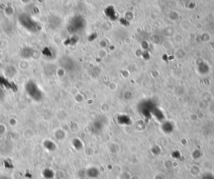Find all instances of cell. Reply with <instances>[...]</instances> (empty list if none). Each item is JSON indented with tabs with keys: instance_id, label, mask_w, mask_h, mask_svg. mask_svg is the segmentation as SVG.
Returning <instances> with one entry per match:
<instances>
[{
	"instance_id": "obj_1",
	"label": "cell",
	"mask_w": 214,
	"mask_h": 179,
	"mask_svg": "<svg viewBox=\"0 0 214 179\" xmlns=\"http://www.w3.org/2000/svg\"><path fill=\"white\" fill-rule=\"evenodd\" d=\"M25 90L28 93V94L34 100H38L40 99L41 93L38 86L32 81H28L25 85Z\"/></svg>"
},
{
	"instance_id": "obj_2",
	"label": "cell",
	"mask_w": 214,
	"mask_h": 179,
	"mask_svg": "<svg viewBox=\"0 0 214 179\" xmlns=\"http://www.w3.org/2000/svg\"><path fill=\"white\" fill-rule=\"evenodd\" d=\"M18 20L19 23L29 31H32L35 28V22L26 14H21L18 18Z\"/></svg>"
},
{
	"instance_id": "obj_3",
	"label": "cell",
	"mask_w": 214,
	"mask_h": 179,
	"mask_svg": "<svg viewBox=\"0 0 214 179\" xmlns=\"http://www.w3.org/2000/svg\"><path fill=\"white\" fill-rule=\"evenodd\" d=\"M20 54L23 58H24L31 57L33 54V50L31 48H24L21 50Z\"/></svg>"
},
{
	"instance_id": "obj_4",
	"label": "cell",
	"mask_w": 214,
	"mask_h": 179,
	"mask_svg": "<svg viewBox=\"0 0 214 179\" xmlns=\"http://www.w3.org/2000/svg\"><path fill=\"white\" fill-rule=\"evenodd\" d=\"M4 98V93L3 91L1 89H0V101L3 100Z\"/></svg>"
},
{
	"instance_id": "obj_5",
	"label": "cell",
	"mask_w": 214,
	"mask_h": 179,
	"mask_svg": "<svg viewBox=\"0 0 214 179\" xmlns=\"http://www.w3.org/2000/svg\"><path fill=\"white\" fill-rule=\"evenodd\" d=\"M0 179H10V178L6 175H0Z\"/></svg>"
}]
</instances>
